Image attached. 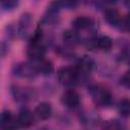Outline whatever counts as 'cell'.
Returning <instances> with one entry per match:
<instances>
[{
	"label": "cell",
	"mask_w": 130,
	"mask_h": 130,
	"mask_svg": "<svg viewBox=\"0 0 130 130\" xmlns=\"http://www.w3.org/2000/svg\"><path fill=\"white\" fill-rule=\"evenodd\" d=\"M57 78L61 84L70 86L78 81L79 73L75 67H62L57 72Z\"/></svg>",
	"instance_id": "6da1fadb"
},
{
	"label": "cell",
	"mask_w": 130,
	"mask_h": 130,
	"mask_svg": "<svg viewBox=\"0 0 130 130\" xmlns=\"http://www.w3.org/2000/svg\"><path fill=\"white\" fill-rule=\"evenodd\" d=\"M91 96H92L93 103L98 107H101V108L109 107L113 101L111 92L106 87H103V86H96L92 88Z\"/></svg>",
	"instance_id": "7a4b0ae2"
},
{
	"label": "cell",
	"mask_w": 130,
	"mask_h": 130,
	"mask_svg": "<svg viewBox=\"0 0 130 130\" xmlns=\"http://www.w3.org/2000/svg\"><path fill=\"white\" fill-rule=\"evenodd\" d=\"M13 73L21 78L32 79L39 74V71L37 66L34 64L29 62H20L13 66Z\"/></svg>",
	"instance_id": "3957f363"
},
{
	"label": "cell",
	"mask_w": 130,
	"mask_h": 130,
	"mask_svg": "<svg viewBox=\"0 0 130 130\" xmlns=\"http://www.w3.org/2000/svg\"><path fill=\"white\" fill-rule=\"evenodd\" d=\"M26 54H27L28 58L31 59L32 61H41L45 57L46 47L41 42L30 41V43L27 47V50H26Z\"/></svg>",
	"instance_id": "277c9868"
},
{
	"label": "cell",
	"mask_w": 130,
	"mask_h": 130,
	"mask_svg": "<svg viewBox=\"0 0 130 130\" xmlns=\"http://www.w3.org/2000/svg\"><path fill=\"white\" fill-rule=\"evenodd\" d=\"M31 24H32L31 14H29V13L21 14V16L18 20V25H17V34L19 35L20 38H22V39L27 38V36L29 35Z\"/></svg>",
	"instance_id": "5b68a950"
},
{
	"label": "cell",
	"mask_w": 130,
	"mask_h": 130,
	"mask_svg": "<svg viewBox=\"0 0 130 130\" xmlns=\"http://www.w3.org/2000/svg\"><path fill=\"white\" fill-rule=\"evenodd\" d=\"M0 125L2 130H17L19 124L17 118H14L9 111H3L0 117Z\"/></svg>",
	"instance_id": "8992f818"
},
{
	"label": "cell",
	"mask_w": 130,
	"mask_h": 130,
	"mask_svg": "<svg viewBox=\"0 0 130 130\" xmlns=\"http://www.w3.org/2000/svg\"><path fill=\"white\" fill-rule=\"evenodd\" d=\"M61 102H62V104L66 108L73 109V108H76L79 105V103H80V96H79V94H78L77 91H75L73 89H68V90H66L62 94Z\"/></svg>",
	"instance_id": "52a82bcc"
},
{
	"label": "cell",
	"mask_w": 130,
	"mask_h": 130,
	"mask_svg": "<svg viewBox=\"0 0 130 130\" xmlns=\"http://www.w3.org/2000/svg\"><path fill=\"white\" fill-rule=\"evenodd\" d=\"M94 60L92 59V57L90 56H87V55H84L82 56L78 62H77V65H76V69L79 73V75H85L89 72L92 71L93 67H94Z\"/></svg>",
	"instance_id": "ba28073f"
},
{
	"label": "cell",
	"mask_w": 130,
	"mask_h": 130,
	"mask_svg": "<svg viewBox=\"0 0 130 130\" xmlns=\"http://www.w3.org/2000/svg\"><path fill=\"white\" fill-rule=\"evenodd\" d=\"M17 121L20 128H28L34 124L35 117L30 110L27 108H22L18 113Z\"/></svg>",
	"instance_id": "9c48e42d"
},
{
	"label": "cell",
	"mask_w": 130,
	"mask_h": 130,
	"mask_svg": "<svg viewBox=\"0 0 130 130\" xmlns=\"http://www.w3.org/2000/svg\"><path fill=\"white\" fill-rule=\"evenodd\" d=\"M105 20L112 26H118L122 23V18L117 9L108 8L105 10Z\"/></svg>",
	"instance_id": "30bf717a"
},
{
	"label": "cell",
	"mask_w": 130,
	"mask_h": 130,
	"mask_svg": "<svg viewBox=\"0 0 130 130\" xmlns=\"http://www.w3.org/2000/svg\"><path fill=\"white\" fill-rule=\"evenodd\" d=\"M35 115L41 120H47L52 115V107L49 103H41L35 109Z\"/></svg>",
	"instance_id": "8fae6325"
},
{
	"label": "cell",
	"mask_w": 130,
	"mask_h": 130,
	"mask_svg": "<svg viewBox=\"0 0 130 130\" xmlns=\"http://www.w3.org/2000/svg\"><path fill=\"white\" fill-rule=\"evenodd\" d=\"M93 24V21L91 18L86 16H78L72 21V26L76 30H84L89 27H91Z\"/></svg>",
	"instance_id": "7c38bea8"
},
{
	"label": "cell",
	"mask_w": 130,
	"mask_h": 130,
	"mask_svg": "<svg viewBox=\"0 0 130 130\" xmlns=\"http://www.w3.org/2000/svg\"><path fill=\"white\" fill-rule=\"evenodd\" d=\"M37 68H38L39 73H41L43 75H46V76L51 75L54 71L53 63L50 60H46V59H43V60L39 61V64L37 65Z\"/></svg>",
	"instance_id": "4fadbf2b"
},
{
	"label": "cell",
	"mask_w": 130,
	"mask_h": 130,
	"mask_svg": "<svg viewBox=\"0 0 130 130\" xmlns=\"http://www.w3.org/2000/svg\"><path fill=\"white\" fill-rule=\"evenodd\" d=\"M113 47V41L108 36H102L95 40V48H100L103 51H110Z\"/></svg>",
	"instance_id": "5bb4252c"
},
{
	"label": "cell",
	"mask_w": 130,
	"mask_h": 130,
	"mask_svg": "<svg viewBox=\"0 0 130 130\" xmlns=\"http://www.w3.org/2000/svg\"><path fill=\"white\" fill-rule=\"evenodd\" d=\"M118 112L123 118L130 117V100L122 99L118 104Z\"/></svg>",
	"instance_id": "9a60e30c"
},
{
	"label": "cell",
	"mask_w": 130,
	"mask_h": 130,
	"mask_svg": "<svg viewBox=\"0 0 130 130\" xmlns=\"http://www.w3.org/2000/svg\"><path fill=\"white\" fill-rule=\"evenodd\" d=\"M63 41L67 45H76L79 42V36L74 30H66L63 34Z\"/></svg>",
	"instance_id": "2e32d148"
},
{
	"label": "cell",
	"mask_w": 130,
	"mask_h": 130,
	"mask_svg": "<svg viewBox=\"0 0 130 130\" xmlns=\"http://www.w3.org/2000/svg\"><path fill=\"white\" fill-rule=\"evenodd\" d=\"M104 130H126L125 125L119 120H110L105 124Z\"/></svg>",
	"instance_id": "e0dca14e"
},
{
	"label": "cell",
	"mask_w": 130,
	"mask_h": 130,
	"mask_svg": "<svg viewBox=\"0 0 130 130\" xmlns=\"http://www.w3.org/2000/svg\"><path fill=\"white\" fill-rule=\"evenodd\" d=\"M12 92H13V96L17 101H24L28 96V94H27V92H26V90L24 88L15 87L14 89H12Z\"/></svg>",
	"instance_id": "ac0fdd59"
},
{
	"label": "cell",
	"mask_w": 130,
	"mask_h": 130,
	"mask_svg": "<svg viewBox=\"0 0 130 130\" xmlns=\"http://www.w3.org/2000/svg\"><path fill=\"white\" fill-rule=\"evenodd\" d=\"M17 5H18V1H15V0H5V1H2L1 2V7L5 11L12 10Z\"/></svg>",
	"instance_id": "d6986e66"
},
{
	"label": "cell",
	"mask_w": 130,
	"mask_h": 130,
	"mask_svg": "<svg viewBox=\"0 0 130 130\" xmlns=\"http://www.w3.org/2000/svg\"><path fill=\"white\" fill-rule=\"evenodd\" d=\"M120 82L123 86L127 87V88H130V70H127L122 76H121V79H120Z\"/></svg>",
	"instance_id": "ffe728a7"
},
{
	"label": "cell",
	"mask_w": 130,
	"mask_h": 130,
	"mask_svg": "<svg viewBox=\"0 0 130 130\" xmlns=\"http://www.w3.org/2000/svg\"><path fill=\"white\" fill-rule=\"evenodd\" d=\"M121 24L123 25V27H124L126 30L130 31V14L126 15V17H125L124 19H122V23H121Z\"/></svg>",
	"instance_id": "44dd1931"
},
{
	"label": "cell",
	"mask_w": 130,
	"mask_h": 130,
	"mask_svg": "<svg viewBox=\"0 0 130 130\" xmlns=\"http://www.w3.org/2000/svg\"><path fill=\"white\" fill-rule=\"evenodd\" d=\"M7 48H8V47H6L5 43L2 42V43H1V55H2V56L5 55V52H6V49H7Z\"/></svg>",
	"instance_id": "7402d4cb"
},
{
	"label": "cell",
	"mask_w": 130,
	"mask_h": 130,
	"mask_svg": "<svg viewBox=\"0 0 130 130\" xmlns=\"http://www.w3.org/2000/svg\"><path fill=\"white\" fill-rule=\"evenodd\" d=\"M128 4H129V6H130V2H128Z\"/></svg>",
	"instance_id": "603a6c76"
}]
</instances>
